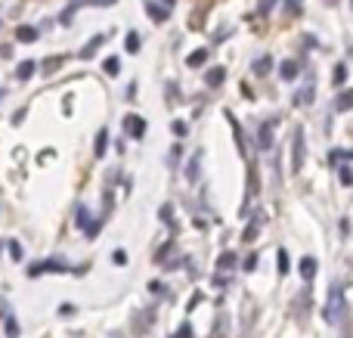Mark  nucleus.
<instances>
[{"label": "nucleus", "mask_w": 353, "mask_h": 338, "mask_svg": "<svg viewBox=\"0 0 353 338\" xmlns=\"http://www.w3.org/2000/svg\"><path fill=\"white\" fill-rule=\"evenodd\" d=\"M105 72H109V74H118V72H121V62H118V56L105 62Z\"/></svg>", "instance_id": "19"}, {"label": "nucleus", "mask_w": 353, "mask_h": 338, "mask_svg": "<svg viewBox=\"0 0 353 338\" xmlns=\"http://www.w3.org/2000/svg\"><path fill=\"white\" fill-rule=\"evenodd\" d=\"M174 338H192V326H189V323H183L180 329H176V335Z\"/></svg>", "instance_id": "21"}, {"label": "nucleus", "mask_w": 353, "mask_h": 338, "mask_svg": "<svg viewBox=\"0 0 353 338\" xmlns=\"http://www.w3.org/2000/svg\"><path fill=\"white\" fill-rule=\"evenodd\" d=\"M344 292H341V286H332L329 289V298H325V310H323V317H325V323H341L344 320Z\"/></svg>", "instance_id": "1"}, {"label": "nucleus", "mask_w": 353, "mask_h": 338, "mask_svg": "<svg viewBox=\"0 0 353 338\" xmlns=\"http://www.w3.org/2000/svg\"><path fill=\"white\" fill-rule=\"evenodd\" d=\"M16 37H19L22 43H34V41H37V31H34V28H28V25H22V28L16 31Z\"/></svg>", "instance_id": "12"}, {"label": "nucleus", "mask_w": 353, "mask_h": 338, "mask_svg": "<svg viewBox=\"0 0 353 338\" xmlns=\"http://www.w3.org/2000/svg\"><path fill=\"white\" fill-rule=\"evenodd\" d=\"M10 252H12V261H22L25 258V252H22V246H19V242H10Z\"/></svg>", "instance_id": "20"}, {"label": "nucleus", "mask_w": 353, "mask_h": 338, "mask_svg": "<svg viewBox=\"0 0 353 338\" xmlns=\"http://www.w3.org/2000/svg\"><path fill=\"white\" fill-rule=\"evenodd\" d=\"M103 43H105V34L93 37V41H90V43H87V47H84V50H81V59H90V56H93V53H97V50H99V47H103Z\"/></svg>", "instance_id": "7"}, {"label": "nucleus", "mask_w": 353, "mask_h": 338, "mask_svg": "<svg viewBox=\"0 0 353 338\" xmlns=\"http://www.w3.org/2000/svg\"><path fill=\"white\" fill-rule=\"evenodd\" d=\"M341 183L344 186H353V171H350V168H341Z\"/></svg>", "instance_id": "23"}, {"label": "nucleus", "mask_w": 353, "mask_h": 338, "mask_svg": "<svg viewBox=\"0 0 353 338\" xmlns=\"http://www.w3.org/2000/svg\"><path fill=\"white\" fill-rule=\"evenodd\" d=\"M161 221H174V211H171V205H165V208H161Z\"/></svg>", "instance_id": "31"}, {"label": "nucleus", "mask_w": 353, "mask_h": 338, "mask_svg": "<svg viewBox=\"0 0 353 338\" xmlns=\"http://www.w3.org/2000/svg\"><path fill=\"white\" fill-rule=\"evenodd\" d=\"M301 277L310 283V279L316 277V261H313V258H304V261H301Z\"/></svg>", "instance_id": "9"}, {"label": "nucleus", "mask_w": 353, "mask_h": 338, "mask_svg": "<svg viewBox=\"0 0 353 338\" xmlns=\"http://www.w3.org/2000/svg\"><path fill=\"white\" fill-rule=\"evenodd\" d=\"M257 146H261V149H270V146H273V121H270V124H261V130H257Z\"/></svg>", "instance_id": "5"}, {"label": "nucleus", "mask_w": 353, "mask_h": 338, "mask_svg": "<svg viewBox=\"0 0 353 338\" xmlns=\"http://www.w3.org/2000/svg\"><path fill=\"white\" fill-rule=\"evenodd\" d=\"M31 74H34V62H22V66L16 68V78L19 81H28Z\"/></svg>", "instance_id": "13"}, {"label": "nucleus", "mask_w": 353, "mask_h": 338, "mask_svg": "<svg viewBox=\"0 0 353 338\" xmlns=\"http://www.w3.org/2000/svg\"><path fill=\"white\" fill-rule=\"evenodd\" d=\"M105 143H109V134H105V130H99V137H97V159H103Z\"/></svg>", "instance_id": "16"}, {"label": "nucleus", "mask_w": 353, "mask_h": 338, "mask_svg": "<svg viewBox=\"0 0 353 338\" xmlns=\"http://www.w3.org/2000/svg\"><path fill=\"white\" fill-rule=\"evenodd\" d=\"M124 134L134 137V140H140V137L146 134V121H143L140 115H124Z\"/></svg>", "instance_id": "3"}, {"label": "nucleus", "mask_w": 353, "mask_h": 338, "mask_svg": "<svg viewBox=\"0 0 353 338\" xmlns=\"http://www.w3.org/2000/svg\"><path fill=\"white\" fill-rule=\"evenodd\" d=\"M59 66H62V59H59V56H53V59H50L47 66H43V72H56Z\"/></svg>", "instance_id": "24"}, {"label": "nucleus", "mask_w": 353, "mask_h": 338, "mask_svg": "<svg viewBox=\"0 0 353 338\" xmlns=\"http://www.w3.org/2000/svg\"><path fill=\"white\" fill-rule=\"evenodd\" d=\"M68 270V264L65 261H41V264H34L31 267V277H37V273H65Z\"/></svg>", "instance_id": "4"}, {"label": "nucleus", "mask_w": 353, "mask_h": 338, "mask_svg": "<svg viewBox=\"0 0 353 338\" xmlns=\"http://www.w3.org/2000/svg\"><path fill=\"white\" fill-rule=\"evenodd\" d=\"M254 267H257V255H251V258L245 261V270H254Z\"/></svg>", "instance_id": "32"}, {"label": "nucleus", "mask_w": 353, "mask_h": 338, "mask_svg": "<svg viewBox=\"0 0 353 338\" xmlns=\"http://www.w3.org/2000/svg\"><path fill=\"white\" fill-rule=\"evenodd\" d=\"M270 68H273V62H270V56H263V59H257V62H254V72H257V74H267Z\"/></svg>", "instance_id": "15"}, {"label": "nucleus", "mask_w": 353, "mask_h": 338, "mask_svg": "<svg viewBox=\"0 0 353 338\" xmlns=\"http://www.w3.org/2000/svg\"><path fill=\"white\" fill-rule=\"evenodd\" d=\"M128 50H130V53H137V50H140V34H130L128 37Z\"/></svg>", "instance_id": "22"}, {"label": "nucleus", "mask_w": 353, "mask_h": 338, "mask_svg": "<svg viewBox=\"0 0 353 338\" xmlns=\"http://www.w3.org/2000/svg\"><path fill=\"white\" fill-rule=\"evenodd\" d=\"M279 273H288V255L279 252Z\"/></svg>", "instance_id": "26"}, {"label": "nucleus", "mask_w": 353, "mask_h": 338, "mask_svg": "<svg viewBox=\"0 0 353 338\" xmlns=\"http://www.w3.org/2000/svg\"><path fill=\"white\" fill-rule=\"evenodd\" d=\"M174 134H176V137H186V124H183V121H174Z\"/></svg>", "instance_id": "30"}, {"label": "nucleus", "mask_w": 353, "mask_h": 338, "mask_svg": "<svg viewBox=\"0 0 353 338\" xmlns=\"http://www.w3.org/2000/svg\"><path fill=\"white\" fill-rule=\"evenodd\" d=\"M205 59H208V50H192V53L186 56V66L189 68H199V66H205Z\"/></svg>", "instance_id": "8"}, {"label": "nucleus", "mask_w": 353, "mask_h": 338, "mask_svg": "<svg viewBox=\"0 0 353 338\" xmlns=\"http://www.w3.org/2000/svg\"><path fill=\"white\" fill-rule=\"evenodd\" d=\"M6 335H10V338H16V335H19V326H16L12 320H6Z\"/></svg>", "instance_id": "28"}, {"label": "nucleus", "mask_w": 353, "mask_h": 338, "mask_svg": "<svg viewBox=\"0 0 353 338\" xmlns=\"http://www.w3.org/2000/svg\"><path fill=\"white\" fill-rule=\"evenodd\" d=\"M232 264H236V255H223V258H220V264H217V267H220V270H230Z\"/></svg>", "instance_id": "17"}, {"label": "nucleus", "mask_w": 353, "mask_h": 338, "mask_svg": "<svg viewBox=\"0 0 353 338\" xmlns=\"http://www.w3.org/2000/svg\"><path fill=\"white\" fill-rule=\"evenodd\" d=\"M165 3H174V0H165Z\"/></svg>", "instance_id": "33"}, {"label": "nucleus", "mask_w": 353, "mask_h": 338, "mask_svg": "<svg viewBox=\"0 0 353 338\" xmlns=\"http://www.w3.org/2000/svg\"><path fill=\"white\" fill-rule=\"evenodd\" d=\"M112 261H115L118 267H124V264H128V255H124V252H115V255H112Z\"/></svg>", "instance_id": "27"}, {"label": "nucleus", "mask_w": 353, "mask_h": 338, "mask_svg": "<svg viewBox=\"0 0 353 338\" xmlns=\"http://www.w3.org/2000/svg\"><path fill=\"white\" fill-rule=\"evenodd\" d=\"M298 72H301L298 62H292V59L282 62V78H285V81H294V78H298Z\"/></svg>", "instance_id": "11"}, {"label": "nucleus", "mask_w": 353, "mask_h": 338, "mask_svg": "<svg viewBox=\"0 0 353 338\" xmlns=\"http://www.w3.org/2000/svg\"><path fill=\"white\" fill-rule=\"evenodd\" d=\"M223 78H226V68H211V72H208L205 74V84L208 87H220V84H223Z\"/></svg>", "instance_id": "6"}, {"label": "nucleus", "mask_w": 353, "mask_h": 338, "mask_svg": "<svg viewBox=\"0 0 353 338\" xmlns=\"http://www.w3.org/2000/svg\"><path fill=\"white\" fill-rule=\"evenodd\" d=\"M335 109H338V112H350V109H353V90H344L341 97H338Z\"/></svg>", "instance_id": "10"}, {"label": "nucleus", "mask_w": 353, "mask_h": 338, "mask_svg": "<svg viewBox=\"0 0 353 338\" xmlns=\"http://www.w3.org/2000/svg\"><path fill=\"white\" fill-rule=\"evenodd\" d=\"M344 78H347V68L338 66V68H335V84H344Z\"/></svg>", "instance_id": "25"}, {"label": "nucleus", "mask_w": 353, "mask_h": 338, "mask_svg": "<svg viewBox=\"0 0 353 338\" xmlns=\"http://www.w3.org/2000/svg\"><path fill=\"white\" fill-rule=\"evenodd\" d=\"M146 10H149V16H152V22H165L168 19V12L161 10L159 3H146Z\"/></svg>", "instance_id": "14"}, {"label": "nucleus", "mask_w": 353, "mask_h": 338, "mask_svg": "<svg viewBox=\"0 0 353 338\" xmlns=\"http://www.w3.org/2000/svg\"><path fill=\"white\" fill-rule=\"evenodd\" d=\"M313 99V87H307V90H301L298 97H294V103H310Z\"/></svg>", "instance_id": "18"}, {"label": "nucleus", "mask_w": 353, "mask_h": 338, "mask_svg": "<svg viewBox=\"0 0 353 338\" xmlns=\"http://www.w3.org/2000/svg\"><path fill=\"white\" fill-rule=\"evenodd\" d=\"M254 236H257V223H251V227L245 230V242H251V239H254Z\"/></svg>", "instance_id": "29"}, {"label": "nucleus", "mask_w": 353, "mask_h": 338, "mask_svg": "<svg viewBox=\"0 0 353 338\" xmlns=\"http://www.w3.org/2000/svg\"><path fill=\"white\" fill-rule=\"evenodd\" d=\"M304 159H307V143H304V130H294V149H292V171L298 174L304 168Z\"/></svg>", "instance_id": "2"}]
</instances>
